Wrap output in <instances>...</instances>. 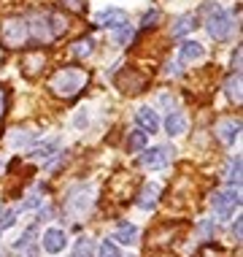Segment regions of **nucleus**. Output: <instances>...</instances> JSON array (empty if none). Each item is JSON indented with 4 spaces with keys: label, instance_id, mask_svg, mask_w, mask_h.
I'll list each match as a JSON object with an SVG mask.
<instances>
[{
    "label": "nucleus",
    "instance_id": "1",
    "mask_svg": "<svg viewBox=\"0 0 243 257\" xmlns=\"http://www.w3.org/2000/svg\"><path fill=\"white\" fill-rule=\"evenodd\" d=\"M89 84V73L84 68H76V65H65L60 68V71L52 73V79H49V89H52V95H57L62 100H71L76 95L81 92Z\"/></svg>",
    "mask_w": 243,
    "mask_h": 257
},
{
    "label": "nucleus",
    "instance_id": "2",
    "mask_svg": "<svg viewBox=\"0 0 243 257\" xmlns=\"http://www.w3.org/2000/svg\"><path fill=\"white\" fill-rule=\"evenodd\" d=\"M0 44L6 49H22L30 44V33H27V19L25 17H9L0 25Z\"/></svg>",
    "mask_w": 243,
    "mask_h": 257
},
{
    "label": "nucleus",
    "instance_id": "3",
    "mask_svg": "<svg viewBox=\"0 0 243 257\" xmlns=\"http://www.w3.org/2000/svg\"><path fill=\"white\" fill-rule=\"evenodd\" d=\"M205 27H208V36H211L213 41H224V38H230V33H232V19L224 9L211 6V9H208Z\"/></svg>",
    "mask_w": 243,
    "mask_h": 257
},
{
    "label": "nucleus",
    "instance_id": "4",
    "mask_svg": "<svg viewBox=\"0 0 243 257\" xmlns=\"http://www.w3.org/2000/svg\"><path fill=\"white\" fill-rule=\"evenodd\" d=\"M240 206V192L238 187H230V190H219L211 195V208L219 214V217H230L235 208Z\"/></svg>",
    "mask_w": 243,
    "mask_h": 257
},
{
    "label": "nucleus",
    "instance_id": "5",
    "mask_svg": "<svg viewBox=\"0 0 243 257\" xmlns=\"http://www.w3.org/2000/svg\"><path fill=\"white\" fill-rule=\"evenodd\" d=\"M27 33H30V41H36V44H49V41H54L49 14H33V17H27Z\"/></svg>",
    "mask_w": 243,
    "mask_h": 257
},
{
    "label": "nucleus",
    "instance_id": "6",
    "mask_svg": "<svg viewBox=\"0 0 243 257\" xmlns=\"http://www.w3.org/2000/svg\"><path fill=\"white\" fill-rule=\"evenodd\" d=\"M170 157H173L170 147H154V149H146L141 155V165L149 168V171H159V168H165V165L170 163Z\"/></svg>",
    "mask_w": 243,
    "mask_h": 257
},
{
    "label": "nucleus",
    "instance_id": "7",
    "mask_svg": "<svg viewBox=\"0 0 243 257\" xmlns=\"http://www.w3.org/2000/svg\"><path fill=\"white\" fill-rule=\"evenodd\" d=\"M65 246H68L65 230H60V227H49V230L44 233V249L49 254H60Z\"/></svg>",
    "mask_w": 243,
    "mask_h": 257
},
{
    "label": "nucleus",
    "instance_id": "8",
    "mask_svg": "<svg viewBox=\"0 0 243 257\" xmlns=\"http://www.w3.org/2000/svg\"><path fill=\"white\" fill-rule=\"evenodd\" d=\"M92 187H76V190L71 192V200H68V206L73 208L76 214H84L89 206H92Z\"/></svg>",
    "mask_w": 243,
    "mask_h": 257
},
{
    "label": "nucleus",
    "instance_id": "9",
    "mask_svg": "<svg viewBox=\"0 0 243 257\" xmlns=\"http://www.w3.org/2000/svg\"><path fill=\"white\" fill-rule=\"evenodd\" d=\"M238 133H240V122L238 119H224V122H219L216 124V136H219V141L221 144H235L238 141Z\"/></svg>",
    "mask_w": 243,
    "mask_h": 257
},
{
    "label": "nucleus",
    "instance_id": "10",
    "mask_svg": "<svg viewBox=\"0 0 243 257\" xmlns=\"http://www.w3.org/2000/svg\"><path fill=\"white\" fill-rule=\"evenodd\" d=\"M116 84H119L124 92H141L143 84H146V79L141 73H135V71H124L119 79H116Z\"/></svg>",
    "mask_w": 243,
    "mask_h": 257
},
{
    "label": "nucleus",
    "instance_id": "11",
    "mask_svg": "<svg viewBox=\"0 0 243 257\" xmlns=\"http://www.w3.org/2000/svg\"><path fill=\"white\" fill-rule=\"evenodd\" d=\"M36 233H38V227L33 225V227H27V230L22 233V238L17 241V244H14V249H17L19 254H27V257H36Z\"/></svg>",
    "mask_w": 243,
    "mask_h": 257
},
{
    "label": "nucleus",
    "instance_id": "12",
    "mask_svg": "<svg viewBox=\"0 0 243 257\" xmlns=\"http://www.w3.org/2000/svg\"><path fill=\"white\" fill-rule=\"evenodd\" d=\"M135 119H138V124H141L143 133H157L159 130V116H157L154 108H141L135 114Z\"/></svg>",
    "mask_w": 243,
    "mask_h": 257
},
{
    "label": "nucleus",
    "instance_id": "13",
    "mask_svg": "<svg viewBox=\"0 0 243 257\" xmlns=\"http://www.w3.org/2000/svg\"><path fill=\"white\" fill-rule=\"evenodd\" d=\"M97 22H100L103 27H108V30H114V27L119 25H127V14H124L122 9H106L97 17Z\"/></svg>",
    "mask_w": 243,
    "mask_h": 257
},
{
    "label": "nucleus",
    "instance_id": "14",
    "mask_svg": "<svg viewBox=\"0 0 243 257\" xmlns=\"http://www.w3.org/2000/svg\"><path fill=\"white\" fill-rule=\"evenodd\" d=\"M114 241H119V244H124V246H133L138 241V227L130 225V222H122V225L116 227V233H114Z\"/></svg>",
    "mask_w": 243,
    "mask_h": 257
},
{
    "label": "nucleus",
    "instance_id": "15",
    "mask_svg": "<svg viewBox=\"0 0 243 257\" xmlns=\"http://www.w3.org/2000/svg\"><path fill=\"white\" fill-rule=\"evenodd\" d=\"M194 27H197V17H194V14H184V17L176 19L170 36H173V38H181V36H186L189 30H194Z\"/></svg>",
    "mask_w": 243,
    "mask_h": 257
},
{
    "label": "nucleus",
    "instance_id": "16",
    "mask_svg": "<svg viewBox=\"0 0 243 257\" xmlns=\"http://www.w3.org/2000/svg\"><path fill=\"white\" fill-rule=\"evenodd\" d=\"M165 130H168L170 136H181L186 130V119L181 111H168V119H165Z\"/></svg>",
    "mask_w": 243,
    "mask_h": 257
},
{
    "label": "nucleus",
    "instance_id": "17",
    "mask_svg": "<svg viewBox=\"0 0 243 257\" xmlns=\"http://www.w3.org/2000/svg\"><path fill=\"white\" fill-rule=\"evenodd\" d=\"M44 62H46L44 52H27V54H25V60H22L25 73H27V76H36L41 68H44Z\"/></svg>",
    "mask_w": 243,
    "mask_h": 257
},
{
    "label": "nucleus",
    "instance_id": "18",
    "mask_svg": "<svg viewBox=\"0 0 243 257\" xmlns=\"http://www.w3.org/2000/svg\"><path fill=\"white\" fill-rule=\"evenodd\" d=\"M224 92L235 106H240V71H232L227 76V84H224Z\"/></svg>",
    "mask_w": 243,
    "mask_h": 257
},
{
    "label": "nucleus",
    "instance_id": "19",
    "mask_svg": "<svg viewBox=\"0 0 243 257\" xmlns=\"http://www.w3.org/2000/svg\"><path fill=\"white\" fill-rule=\"evenodd\" d=\"M157 195H159V187L157 184H146L143 192L138 195V206L146 208V211H151V208L157 206Z\"/></svg>",
    "mask_w": 243,
    "mask_h": 257
},
{
    "label": "nucleus",
    "instance_id": "20",
    "mask_svg": "<svg viewBox=\"0 0 243 257\" xmlns=\"http://www.w3.org/2000/svg\"><path fill=\"white\" fill-rule=\"evenodd\" d=\"M33 141H38V133H30V130H14L9 136V144L14 149H22V147H30Z\"/></svg>",
    "mask_w": 243,
    "mask_h": 257
},
{
    "label": "nucleus",
    "instance_id": "21",
    "mask_svg": "<svg viewBox=\"0 0 243 257\" xmlns=\"http://www.w3.org/2000/svg\"><path fill=\"white\" fill-rule=\"evenodd\" d=\"M203 57V46L197 41H184L181 44V62H197Z\"/></svg>",
    "mask_w": 243,
    "mask_h": 257
},
{
    "label": "nucleus",
    "instance_id": "22",
    "mask_svg": "<svg viewBox=\"0 0 243 257\" xmlns=\"http://www.w3.org/2000/svg\"><path fill=\"white\" fill-rule=\"evenodd\" d=\"M57 149H60V141H57V138H52V141H44L41 147H36L30 155H33V160H49Z\"/></svg>",
    "mask_w": 243,
    "mask_h": 257
},
{
    "label": "nucleus",
    "instance_id": "23",
    "mask_svg": "<svg viewBox=\"0 0 243 257\" xmlns=\"http://www.w3.org/2000/svg\"><path fill=\"white\" fill-rule=\"evenodd\" d=\"M227 182L232 187L240 184V157H232L230 163H227Z\"/></svg>",
    "mask_w": 243,
    "mask_h": 257
},
{
    "label": "nucleus",
    "instance_id": "24",
    "mask_svg": "<svg viewBox=\"0 0 243 257\" xmlns=\"http://www.w3.org/2000/svg\"><path fill=\"white\" fill-rule=\"evenodd\" d=\"M73 54L76 57H89L92 54V38H79L73 44Z\"/></svg>",
    "mask_w": 243,
    "mask_h": 257
},
{
    "label": "nucleus",
    "instance_id": "25",
    "mask_svg": "<svg viewBox=\"0 0 243 257\" xmlns=\"http://www.w3.org/2000/svg\"><path fill=\"white\" fill-rule=\"evenodd\" d=\"M49 22H52V33H54V38L62 36V33L68 30V22H65V17H60V14H49Z\"/></svg>",
    "mask_w": 243,
    "mask_h": 257
},
{
    "label": "nucleus",
    "instance_id": "26",
    "mask_svg": "<svg viewBox=\"0 0 243 257\" xmlns=\"http://www.w3.org/2000/svg\"><path fill=\"white\" fill-rule=\"evenodd\" d=\"M89 254H92V241L79 238L76 241V249H73V257H89Z\"/></svg>",
    "mask_w": 243,
    "mask_h": 257
},
{
    "label": "nucleus",
    "instance_id": "27",
    "mask_svg": "<svg viewBox=\"0 0 243 257\" xmlns=\"http://www.w3.org/2000/svg\"><path fill=\"white\" fill-rule=\"evenodd\" d=\"M114 36H116V44H127V41L133 38V27L119 25V27H114Z\"/></svg>",
    "mask_w": 243,
    "mask_h": 257
},
{
    "label": "nucleus",
    "instance_id": "28",
    "mask_svg": "<svg viewBox=\"0 0 243 257\" xmlns=\"http://www.w3.org/2000/svg\"><path fill=\"white\" fill-rule=\"evenodd\" d=\"M62 9L73 11V14H84L87 11V0H60Z\"/></svg>",
    "mask_w": 243,
    "mask_h": 257
},
{
    "label": "nucleus",
    "instance_id": "29",
    "mask_svg": "<svg viewBox=\"0 0 243 257\" xmlns=\"http://www.w3.org/2000/svg\"><path fill=\"white\" fill-rule=\"evenodd\" d=\"M97 257H119V249H116L114 241H103L100 249H97Z\"/></svg>",
    "mask_w": 243,
    "mask_h": 257
},
{
    "label": "nucleus",
    "instance_id": "30",
    "mask_svg": "<svg viewBox=\"0 0 243 257\" xmlns=\"http://www.w3.org/2000/svg\"><path fill=\"white\" fill-rule=\"evenodd\" d=\"M127 147H130V149H135V152L146 147V133H143V130H135V133L130 136V144H127Z\"/></svg>",
    "mask_w": 243,
    "mask_h": 257
},
{
    "label": "nucleus",
    "instance_id": "31",
    "mask_svg": "<svg viewBox=\"0 0 243 257\" xmlns=\"http://www.w3.org/2000/svg\"><path fill=\"white\" fill-rule=\"evenodd\" d=\"M17 208H11V211H6L3 217H0V230H9V227L14 225V222H17Z\"/></svg>",
    "mask_w": 243,
    "mask_h": 257
},
{
    "label": "nucleus",
    "instance_id": "32",
    "mask_svg": "<svg viewBox=\"0 0 243 257\" xmlns=\"http://www.w3.org/2000/svg\"><path fill=\"white\" fill-rule=\"evenodd\" d=\"M6 111H9V89L0 84V119L6 116Z\"/></svg>",
    "mask_w": 243,
    "mask_h": 257
},
{
    "label": "nucleus",
    "instance_id": "33",
    "mask_svg": "<svg viewBox=\"0 0 243 257\" xmlns=\"http://www.w3.org/2000/svg\"><path fill=\"white\" fill-rule=\"evenodd\" d=\"M36 206H41V198H38V195H33V198H27L25 203L17 208V211H27V208H36Z\"/></svg>",
    "mask_w": 243,
    "mask_h": 257
},
{
    "label": "nucleus",
    "instance_id": "34",
    "mask_svg": "<svg viewBox=\"0 0 243 257\" xmlns=\"http://www.w3.org/2000/svg\"><path fill=\"white\" fill-rule=\"evenodd\" d=\"M157 19H159V11H149V14L143 17V27H151V25L157 22Z\"/></svg>",
    "mask_w": 243,
    "mask_h": 257
},
{
    "label": "nucleus",
    "instance_id": "35",
    "mask_svg": "<svg viewBox=\"0 0 243 257\" xmlns=\"http://www.w3.org/2000/svg\"><path fill=\"white\" fill-rule=\"evenodd\" d=\"M84 124H87V111L81 108V114L76 116V127H84Z\"/></svg>",
    "mask_w": 243,
    "mask_h": 257
},
{
    "label": "nucleus",
    "instance_id": "36",
    "mask_svg": "<svg viewBox=\"0 0 243 257\" xmlns=\"http://www.w3.org/2000/svg\"><path fill=\"white\" fill-rule=\"evenodd\" d=\"M232 71H240V49H235V57H232Z\"/></svg>",
    "mask_w": 243,
    "mask_h": 257
},
{
    "label": "nucleus",
    "instance_id": "37",
    "mask_svg": "<svg viewBox=\"0 0 243 257\" xmlns=\"http://www.w3.org/2000/svg\"><path fill=\"white\" fill-rule=\"evenodd\" d=\"M232 233H235V241H240V217L235 219V225H232Z\"/></svg>",
    "mask_w": 243,
    "mask_h": 257
},
{
    "label": "nucleus",
    "instance_id": "38",
    "mask_svg": "<svg viewBox=\"0 0 243 257\" xmlns=\"http://www.w3.org/2000/svg\"><path fill=\"white\" fill-rule=\"evenodd\" d=\"M3 168H6V163H3V160H0V173H3Z\"/></svg>",
    "mask_w": 243,
    "mask_h": 257
}]
</instances>
